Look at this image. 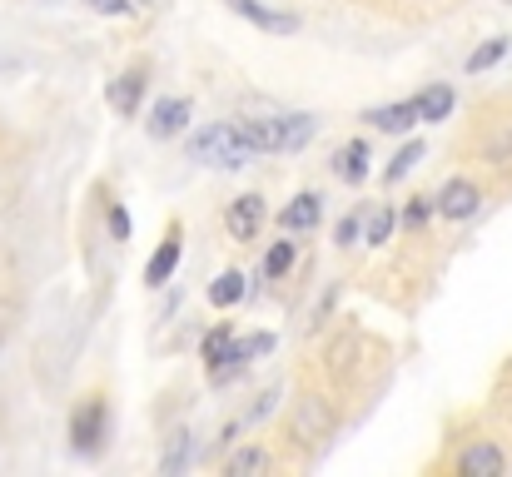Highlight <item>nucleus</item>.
<instances>
[{"mask_svg": "<svg viewBox=\"0 0 512 477\" xmlns=\"http://www.w3.org/2000/svg\"><path fill=\"white\" fill-rule=\"evenodd\" d=\"M289 428H294V438H299L304 448H324V443L334 438L339 418H334V408H329L324 393H304V398L294 403V413H289Z\"/></svg>", "mask_w": 512, "mask_h": 477, "instance_id": "obj_3", "label": "nucleus"}, {"mask_svg": "<svg viewBox=\"0 0 512 477\" xmlns=\"http://www.w3.org/2000/svg\"><path fill=\"white\" fill-rule=\"evenodd\" d=\"M319 214H324V199H319L314 189H304V194H294V199L284 204L279 229H284V234H309V229L319 224Z\"/></svg>", "mask_w": 512, "mask_h": 477, "instance_id": "obj_12", "label": "nucleus"}, {"mask_svg": "<svg viewBox=\"0 0 512 477\" xmlns=\"http://www.w3.org/2000/svg\"><path fill=\"white\" fill-rule=\"evenodd\" d=\"M224 473H229V477H259V473H269V453H264L259 443H249V448H239L234 458H224Z\"/></svg>", "mask_w": 512, "mask_h": 477, "instance_id": "obj_17", "label": "nucleus"}, {"mask_svg": "<svg viewBox=\"0 0 512 477\" xmlns=\"http://www.w3.org/2000/svg\"><path fill=\"white\" fill-rule=\"evenodd\" d=\"M179 259H184V229L170 224V234H165V244L150 254V264H145V284L150 289H165L174 279V269H179Z\"/></svg>", "mask_w": 512, "mask_h": 477, "instance_id": "obj_8", "label": "nucleus"}, {"mask_svg": "<svg viewBox=\"0 0 512 477\" xmlns=\"http://www.w3.org/2000/svg\"><path fill=\"white\" fill-rule=\"evenodd\" d=\"M413 100H418V115H423V125H443V120L453 115V105H458L453 85H428V90H418Z\"/></svg>", "mask_w": 512, "mask_h": 477, "instance_id": "obj_15", "label": "nucleus"}, {"mask_svg": "<svg viewBox=\"0 0 512 477\" xmlns=\"http://www.w3.org/2000/svg\"><path fill=\"white\" fill-rule=\"evenodd\" d=\"M264 219H269V209H264V199H259V194H239V199L224 209V229H229V239H234V244L259 239Z\"/></svg>", "mask_w": 512, "mask_h": 477, "instance_id": "obj_6", "label": "nucleus"}, {"mask_svg": "<svg viewBox=\"0 0 512 477\" xmlns=\"http://www.w3.org/2000/svg\"><path fill=\"white\" fill-rule=\"evenodd\" d=\"M239 135L254 145V155H284L289 150L284 115H249V120H239Z\"/></svg>", "mask_w": 512, "mask_h": 477, "instance_id": "obj_5", "label": "nucleus"}, {"mask_svg": "<svg viewBox=\"0 0 512 477\" xmlns=\"http://www.w3.org/2000/svg\"><path fill=\"white\" fill-rule=\"evenodd\" d=\"M358 239H363V214H348L339 229H334V244H339V249H353Z\"/></svg>", "mask_w": 512, "mask_h": 477, "instance_id": "obj_29", "label": "nucleus"}, {"mask_svg": "<svg viewBox=\"0 0 512 477\" xmlns=\"http://www.w3.org/2000/svg\"><path fill=\"white\" fill-rule=\"evenodd\" d=\"M284 125H289V155H294V150L309 145V135H314L319 120H314V115H284Z\"/></svg>", "mask_w": 512, "mask_h": 477, "instance_id": "obj_25", "label": "nucleus"}, {"mask_svg": "<svg viewBox=\"0 0 512 477\" xmlns=\"http://www.w3.org/2000/svg\"><path fill=\"white\" fill-rule=\"evenodd\" d=\"M189 159L194 164H214V169H244L254 159V145L239 135V125H209L189 140Z\"/></svg>", "mask_w": 512, "mask_h": 477, "instance_id": "obj_1", "label": "nucleus"}, {"mask_svg": "<svg viewBox=\"0 0 512 477\" xmlns=\"http://www.w3.org/2000/svg\"><path fill=\"white\" fill-rule=\"evenodd\" d=\"M368 159H373L368 140H348L339 155H334V174H339L343 184H363L368 179Z\"/></svg>", "mask_w": 512, "mask_h": 477, "instance_id": "obj_14", "label": "nucleus"}, {"mask_svg": "<svg viewBox=\"0 0 512 477\" xmlns=\"http://www.w3.org/2000/svg\"><path fill=\"white\" fill-rule=\"evenodd\" d=\"M5 328H10V309L0 304V338H5Z\"/></svg>", "mask_w": 512, "mask_h": 477, "instance_id": "obj_31", "label": "nucleus"}, {"mask_svg": "<svg viewBox=\"0 0 512 477\" xmlns=\"http://www.w3.org/2000/svg\"><path fill=\"white\" fill-rule=\"evenodd\" d=\"M433 199H438V214H443V219H473V214L483 209V189H478L473 179H448Z\"/></svg>", "mask_w": 512, "mask_h": 477, "instance_id": "obj_7", "label": "nucleus"}, {"mask_svg": "<svg viewBox=\"0 0 512 477\" xmlns=\"http://www.w3.org/2000/svg\"><path fill=\"white\" fill-rule=\"evenodd\" d=\"M458 473L463 477H503L508 473V453L483 438V443H473V448L458 453Z\"/></svg>", "mask_w": 512, "mask_h": 477, "instance_id": "obj_9", "label": "nucleus"}, {"mask_svg": "<svg viewBox=\"0 0 512 477\" xmlns=\"http://www.w3.org/2000/svg\"><path fill=\"white\" fill-rule=\"evenodd\" d=\"M418 159H423V140H408V145H403V150L393 155V164L383 169V179H388V184H398V179H403V174H408V169H413Z\"/></svg>", "mask_w": 512, "mask_h": 477, "instance_id": "obj_24", "label": "nucleus"}, {"mask_svg": "<svg viewBox=\"0 0 512 477\" xmlns=\"http://www.w3.org/2000/svg\"><path fill=\"white\" fill-rule=\"evenodd\" d=\"M105 438H110V403L100 393H90L70 413V448L80 458H100L105 453Z\"/></svg>", "mask_w": 512, "mask_h": 477, "instance_id": "obj_2", "label": "nucleus"}, {"mask_svg": "<svg viewBox=\"0 0 512 477\" xmlns=\"http://www.w3.org/2000/svg\"><path fill=\"white\" fill-rule=\"evenodd\" d=\"M433 209H438V199H428V194H418V199H413V204L403 209V224H408V229H423Z\"/></svg>", "mask_w": 512, "mask_h": 477, "instance_id": "obj_26", "label": "nucleus"}, {"mask_svg": "<svg viewBox=\"0 0 512 477\" xmlns=\"http://www.w3.org/2000/svg\"><path fill=\"white\" fill-rule=\"evenodd\" d=\"M90 10H100V15H140V10H150V0H90Z\"/></svg>", "mask_w": 512, "mask_h": 477, "instance_id": "obj_28", "label": "nucleus"}, {"mask_svg": "<svg viewBox=\"0 0 512 477\" xmlns=\"http://www.w3.org/2000/svg\"><path fill=\"white\" fill-rule=\"evenodd\" d=\"M130 234H135V219H130L125 204H115V209H110V239H115V244H130Z\"/></svg>", "mask_w": 512, "mask_h": 477, "instance_id": "obj_27", "label": "nucleus"}, {"mask_svg": "<svg viewBox=\"0 0 512 477\" xmlns=\"http://www.w3.org/2000/svg\"><path fill=\"white\" fill-rule=\"evenodd\" d=\"M393 224H398V214H393L388 204H373V209H368V219H363V239H368V244H388Z\"/></svg>", "mask_w": 512, "mask_h": 477, "instance_id": "obj_18", "label": "nucleus"}, {"mask_svg": "<svg viewBox=\"0 0 512 477\" xmlns=\"http://www.w3.org/2000/svg\"><path fill=\"white\" fill-rule=\"evenodd\" d=\"M184 125H189V100H179V95H174V100H160V105L150 110V135H155V140H174Z\"/></svg>", "mask_w": 512, "mask_h": 477, "instance_id": "obj_13", "label": "nucleus"}, {"mask_svg": "<svg viewBox=\"0 0 512 477\" xmlns=\"http://www.w3.org/2000/svg\"><path fill=\"white\" fill-rule=\"evenodd\" d=\"M508 5H512V0H508Z\"/></svg>", "mask_w": 512, "mask_h": 477, "instance_id": "obj_32", "label": "nucleus"}, {"mask_svg": "<svg viewBox=\"0 0 512 477\" xmlns=\"http://www.w3.org/2000/svg\"><path fill=\"white\" fill-rule=\"evenodd\" d=\"M244 289H249V274H244V269H224V274L209 284V304H214V309H234V304L244 299Z\"/></svg>", "mask_w": 512, "mask_h": 477, "instance_id": "obj_16", "label": "nucleus"}, {"mask_svg": "<svg viewBox=\"0 0 512 477\" xmlns=\"http://www.w3.org/2000/svg\"><path fill=\"white\" fill-rule=\"evenodd\" d=\"M234 15H244L249 25H259V30H269V35H294L299 30V15H284V10H269V5H259V0H224Z\"/></svg>", "mask_w": 512, "mask_h": 477, "instance_id": "obj_10", "label": "nucleus"}, {"mask_svg": "<svg viewBox=\"0 0 512 477\" xmlns=\"http://www.w3.org/2000/svg\"><path fill=\"white\" fill-rule=\"evenodd\" d=\"M189 448H194V438H189V433H174V443L165 448V458H160V473H165V477H179V473H184V463H189Z\"/></svg>", "mask_w": 512, "mask_h": 477, "instance_id": "obj_22", "label": "nucleus"}, {"mask_svg": "<svg viewBox=\"0 0 512 477\" xmlns=\"http://www.w3.org/2000/svg\"><path fill=\"white\" fill-rule=\"evenodd\" d=\"M373 130H383V135H408L413 125H423V115H418V100H398V105H378V110H368L363 115Z\"/></svg>", "mask_w": 512, "mask_h": 477, "instance_id": "obj_11", "label": "nucleus"}, {"mask_svg": "<svg viewBox=\"0 0 512 477\" xmlns=\"http://www.w3.org/2000/svg\"><path fill=\"white\" fill-rule=\"evenodd\" d=\"M145 85H150V70H145V65L120 70V75L110 80V90H105L110 110H115L120 120H135V115H140V105H145Z\"/></svg>", "mask_w": 512, "mask_h": 477, "instance_id": "obj_4", "label": "nucleus"}, {"mask_svg": "<svg viewBox=\"0 0 512 477\" xmlns=\"http://www.w3.org/2000/svg\"><path fill=\"white\" fill-rule=\"evenodd\" d=\"M508 55V35H498V40H488V45H478L473 55H468V75H483V70H493L498 60Z\"/></svg>", "mask_w": 512, "mask_h": 477, "instance_id": "obj_20", "label": "nucleus"}, {"mask_svg": "<svg viewBox=\"0 0 512 477\" xmlns=\"http://www.w3.org/2000/svg\"><path fill=\"white\" fill-rule=\"evenodd\" d=\"M294 259H299V249H294V239H279V244L269 249V259H264V274H269V279H289V269H294Z\"/></svg>", "mask_w": 512, "mask_h": 477, "instance_id": "obj_21", "label": "nucleus"}, {"mask_svg": "<svg viewBox=\"0 0 512 477\" xmlns=\"http://www.w3.org/2000/svg\"><path fill=\"white\" fill-rule=\"evenodd\" d=\"M229 348H234V333L219 323V328L204 338V368H209V373H219V368H224V358H229Z\"/></svg>", "mask_w": 512, "mask_h": 477, "instance_id": "obj_19", "label": "nucleus"}, {"mask_svg": "<svg viewBox=\"0 0 512 477\" xmlns=\"http://www.w3.org/2000/svg\"><path fill=\"white\" fill-rule=\"evenodd\" d=\"M274 403H279V388H264V393H259V403L244 413V428H249V423H259V418H269V413H274Z\"/></svg>", "mask_w": 512, "mask_h": 477, "instance_id": "obj_30", "label": "nucleus"}, {"mask_svg": "<svg viewBox=\"0 0 512 477\" xmlns=\"http://www.w3.org/2000/svg\"><path fill=\"white\" fill-rule=\"evenodd\" d=\"M483 159H488V164H498V169H512V125H503V130H493V135H488Z\"/></svg>", "mask_w": 512, "mask_h": 477, "instance_id": "obj_23", "label": "nucleus"}]
</instances>
